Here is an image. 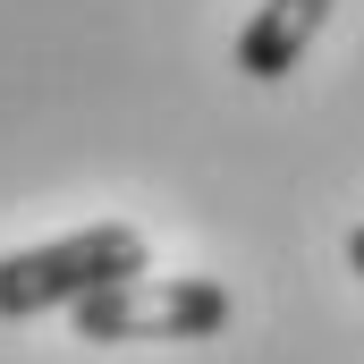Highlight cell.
Segmentation results:
<instances>
[{
    "label": "cell",
    "mask_w": 364,
    "mask_h": 364,
    "mask_svg": "<svg viewBox=\"0 0 364 364\" xmlns=\"http://www.w3.org/2000/svg\"><path fill=\"white\" fill-rule=\"evenodd\" d=\"M136 272H153L136 220H93V229H68L51 246H17V255H0V322L60 314V305L77 314L85 296H102V288H119Z\"/></svg>",
    "instance_id": "1"
},
{
    "label": "cell",
    "mask_w": 364,
    "mask_h": 364,
    "mask_svg": "<svg viewBox=\"0 0 364 364\" xmlns=\"http://www.w3.org/2000/svg\"><path fill=\"white\" fill-rule=\"evenodd\" d=\"M229 322V288L220 279H119L77 305V339H102V348H127V339H212Z\"/></svg>",
    "instance_id": "2"
},
{
    "label": "cell",
    "mask_w": 364,
    "mask_h": 364,
    "mask_svg": "<svg viewBox=\"0 0 364 364\" xmlns=\"http://www.w3.org/2000/svg\"><path fill=\"white\" fill-rule=\"evenodd\" d=\"M322 26H331V0H263V9L246 17V34H237V68H246L255 85H279V77L314 51Z\"/></svg>",
    "instance_id": "3"
},
{
    "label": "cell",
    "mask_w": 364,
    "mask_h": 364,
    "mask_svg": "<svg viewBox=\"0 0 364 364\" xmlns=\"http://www.w3.org/2000/svg\"><path fill=\"white\" fill-rule=\"evenodd\" d=\"M348 272H364V220L348 229Z\"/></svg>",
    "instance_id": "4"
}]
</instances>
